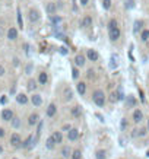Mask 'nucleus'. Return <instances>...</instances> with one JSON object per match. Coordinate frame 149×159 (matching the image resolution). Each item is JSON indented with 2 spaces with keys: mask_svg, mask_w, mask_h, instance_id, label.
I'll use <instances>...</instances> for the list:
<instances>
[{
  "mask_svg": "<svg viewBox=\"0 0 149 159\" xmlns=\"http://www.w3.org/2000/svg\"><path fill=\"white\" fill-rule=\"evenodd\" d=\"M107 26H108V38H110V41H111V43H115V41L121 37V29H120V26H118V22L113 18V19L108 21V25H107Z\"/></svg>",
  "mask_w": 149,
  "mask_h": 159,
  "instance_id": "1",
  "label": "nucleus"
},
{
  "mask_svg": "<svg viewBox=\"0 0 149 159\" xmlns=\"http://www.w3.org/2000/svg\"><path fill=\"white\" fill-rule=\"evenodd\" d=\"M92 102L95 104L97 107L100 108H104L105 104H107V95L103 89H95L92 92Z\"/></svg>",
  "mask_w": 149,
  "mask_h": 159,
  "instance_id": "2",
  "label": "nucleus"
},
{
  "mask_svg": "<svg viewBox=\"0 0 149 159\" xmlns=\"http://www.w3.org/2000/svg\"><path fill=\"white\" fill-rule=\"evenodd\" d=\"M22 137H21V134L18 133V131H15V133H12L10 137H9V143H10L12 148L15 149H19L22 148Z\"/></svg>",
  "mask_w": 149,
  "mask_h": 159,
  "instance_id": "3",
  "label": "nucleus"
},
{
  "mask_svg": "<svg viewBox=\"0 0 149 159\" xmlns=\"http://www.w3.org/2000/svg\"><path fill=\"white\" fill-rule=\"evenodd\" d=\"M143 120H146V118H145V114L142 111V108H135L133 113H132V121H133V124L139 125Z\"/></svg>",
  "mask_w": 149,
  "mask_h": 159,
  "instance_id": "4",
  "label": "nucleus"
},
{
  "mask_svg": "<svg viewBox=\"0 0 149 159\" xmlns=\"http://www.w3.org/2000/svg\"><path fill=\"white\" fill-rule=\"evenodd\" d=\"M37 142H38L37 136H34V134H29V136H28L22 142V149H25V150H31L32 148H35Z\"/></svg>",
  "mask_w": 149,
  "mask_h": 159,
  "instance_id": "5",
  "label": "nucleus"
},
{
  "mask_svg": "<svg viewBox=\"0 0 149 159\" xmlns=\"http://www.w3.org/2000/svg\"><path fill=\"white\" fill-rule=\"evenodd\" d=\"M148 128L146 127H142V125H139V127H136V128H133L132 130V134L130 136L133 137V139H143V137H146L148 136Z\"/></svg>",
  "mask_w": 149,
  "mask_h": 159,
  "instance_id": "6",
  "label": "nucleus"
},
{
  "mask_svg": "<svg viewBox=\"0 0 149 159\" xmlns=\"http://www.w3.org/2000/svg\"><path fill=\"white\" fill-rule=\"evenodd\" d=\"M79 139H80V130L76 128V127H73L69 133H66V140H67L69 143H75V142H78Z\"/></svg>",
  "mask_w": 149,
  "mask_h": 159,
  "instance_id": "7",
  "label": "nucleus"
},
{
  "mask_svg": "<svg viewBox=\"0 0 149 159\" xmlns=\"http://www.w3.org/2000/svg\"><path fill=\"white\" fill-rule=\"evenodd\" d=\"M28 21L31 23H37L41 21V13H40V10L38 9H29L28 10Z\"/></svg>",
  "mask_w": 149,
  "mask_h": 159,
  "instance_id": "8",
  "label": "nucleus"
},
{
  "mask_svg": "<svg viewBox=\"0 0 149 159\" xmlns=\"http://www.w3.org/2000/svg\"><path fill=\"white\" fill-rule=\"evenodd\" d=\"M0 117H1V120L4 123H10L12 120L15 118V113H13V110H10V108H4V110H1Z\"/></svg>",
  "mask_w": 149,
  "mask_h": 159,
  "instance_id": "9",
  "label": "nucleus"
},
{
  "mask_svg": "<svg viewBox=\"0 0 149 159\" xmlns=\"http://www.w3.org/2000/svg\"><path fill=\"white\" fill-rule=\"evenodd\" d=\"M50 136L53 137V140L56 142V145H57V146H61V145H63V142H64V139H66L64 133H63L61 130H56V131H53Z\"/></svg>",
  "mask_w": 149,
  "mask_h": 159,
  "instance_id": "10",
  "label": "nucleus"
},
{
  "mask_svg": "<svg viewBox=\"0 0 149 159\" xmlns=\"http://www.w3.org/2000/svg\"><path fill=\"white\" fill-rule=\"evenodd\" d=\"M72 152H73V148L70 145H63L60 148V158L61 159H70L72 158Z\"/></svg>",
  "mask_w": 149,
  "mask_h": 159,
  "instance_id": "11",
  "label": "nucleus"
},
{
  "mask_svg": "<svg viewBox=\"0 0 149 159\" xmlns=\"http://www.w3.org/2000/svg\"><path fill=\"white\" fill-rule=\"evenodd\" d=\"M26 123H28V127H35V125H38L41 123V118H40V114L38 113H32L28 115V120H26Z\"/></svg>",
  "mask_w": 149,
  "mask_h": 159,
  "instance_id": "12",
  "label": "nucleus"
},
{
  "mask_svg": "<svg viewBox=\"0 0 149 159\" xmlns=\"http://www.w3.org/2000/svg\"><path fill=\"white\" fill-rule=\"evenodd\" d=\"M73 64H75L78 69L85 67V64H86V56H85V54H82V53L76 54L75 58H73Z\"/></svg>",
  "mask_w": 149,
  "mask_h": 159,
  "instance_id": "13",
  "label": "nucleus"
},
{
  "mask_svg": "<svg viewBox=\"0 0 149 159\" xmlns=\"http://www.w3.org/2000/svg\"><path fill=\"white\" fill-rule=\"evenodd\" d=\"M56 115H57V104L50 102L48 107L46 108V117L47 118H54Z\"/></svg>",
  "mask_w": 149,
  "mask_h": 159,
  "instance_id": "14",
  "label": "nucleus"
},
{
  "mask_svg": "<svg viewBox=\"0 0 149 159\" xmlns=\"http://www.w3.org/2000/svg\"><path fill=\"white\" fill-rule=\"evenodd\" d=\"M58 7H57V3L56 1H47L46 3V13L50 15V16H54L57 13Z\"/></svg>",
  "mask_w": 149,
  "mask_h": 159,
  "instance_id": "15",
  "label": "nucleus"
},
{
  "mask_svg": "<svg viewBox=\"0 0 149 159\" xmlns=\"http://www.w3.org/2000/svg\"><path fill=\"white\" fill-rule=\"evenodd\" d=\"M92 25H94L92 16L91 15H85V16L82 18V21H80V26H82L83 29H89V28H92Z\"/></svg>",
  "mask_w": 149,
  "mask_h": 159,
  "instance_id": "16",
  "label": "nucleus"
},
{
  "mask_svg": "<svg viewBox=\"0 0 149 159\" xmlns=\"http://www.w3.org/2000/svg\"><path fill=\"white\" fill-rule=\"evenodd\" d=\"M29 101H31V104L34 105V107H41L43 105V96L40 95V93H32L31 95V98H29Z\"/></svg>",
  "mask_w": 149,
  "mask_h": 159,
  "instance_id": "17",
  "label": "nucleus"
},
{
  "mask_svg": "<svg viewBox=\"0 0 149 159\" xmlns=\"http://www.w3.org/2000/svg\"><path fill=\"white\" fill-rule=\"evenodd\" d=\"M86 58L88 60H91V61H98L100 60V54H98V51L97 50H92V48H88L86 50Z\"/></svg>",
  "mask_w": 149,
  "mask_h": 159,
  "instance_id": "18",
  "label": "nucleus"
},
{
  "mask_svg": "<svg viewBox=\"0 0 149 159\" xmlns=\"http://www.w3.org/2000/svg\"><path fill=\"white\" fill-rule=\"evenodd\" d=\"M63 99L66 101V102H69L73 99V91L70 89L69 86H64L63 88Z\"/></svg>",
  "mask_w": 149,
  "mask_h": 159,
  "instance_id": "19",
  "label": "nucleus"
},
{
  "mask_svg": "<svg viewBox=\"0 0 149 159\" xmlns=\"http://www.w3.org/2000/svg\"><path fill=\"white\" fill-rule=\"evenodd\" d=\"M6 37H7L9 41H15V40L18 38V29H16L15 26H10V28L7 29V32H6Z\"/></svg>",
  "mask_w": 149,
  "mask_h": 159,
  "instance_id": "20",
  "label": "nucleus"
},
{
  "mask_svg": "<svg viewBox=\"0 0 149 159\" xmlns=\"http://www.w3.org/2000/svg\"><path fill=\"white\" fill-rule=\"evenodd\" d=\"M16 102L19 104V105H26V104L29 102V98H28L26 93H18L16 95Z\"/></svg>",
  "mask_w": 149,
  "mask_h": 159,
  "instance_id": "21",
  "label": "nucleus"
},
{
  "mask_svg": "<svg viewBox=\"0 0 149 159\" xmlns=\"http://www.w3.org/2000/svg\"><path fill=\"white\" fill-rule=\"evenodd\" d=\"M76 91H78V93H79L80 96H85V95H86V83L79 80V82L76 83Z\"/></svg>",
  "mask_w": 149,
  "mask_h": 159,
  "instance_id": "22",
  "label": "nucleus"
},
{
  "mask_svg": "<svg viewBox=\"0 0 149 159\" xmlns=\"http://www.w3.org/2000/svg\"><path fill=\"white\" fill-rule=\"evenodd\" d=\"M70 115H72L73 118H80V115H82V108H80L79 105H73V107L70 108Z\"/></svg>",
  "mask_w": 149,
  "mask_h": 159,
  "instance_id": "23",
  "label": "nucleus"
},
{
  "mask_svg": "<svg viewBox=\"0 0 149 159\" xmlns=\"http://www.w3.org/2000/svg\"><path fill=\"white\" fill-rule=\"evenodd\" d=\"M26 89H28V92H35L38 89V80L29 79L28 83H26Z\"/></svg>",
  "mask_w": 149,
  "mask_h": 159,
  "instance_id": "24",
  "label": "nucleus"
},
{
  "mask_svg": "<svg viewBox=\"0 0 149 159\" xmlns=\"http://www.w3.org/2000/svg\"><path fill=\"white\" fill-rule=\"evenodd\" d=\"M38 83H40V85H47V83H48V73H47V72L43 70V72L38 73Z\"/></svg>",
  "mask_w": 149,
  "mask_h": 159,
  "instance_id": "25",
  "label": "nucleus"
},
{
  "mask_svg": "<svg viewBox=\"0 0 149 159\" xmlns=\"http://www.w3.org/2000/svg\"><path fill=\"white\" fill-rule=\"evenodd\" d=\"M56 148H57L56 142L53 140V137H51V136H48L46 139V149H47V150H54Z\"/></svg>",
  "mask_w": 149,
  "mask_h": 159,
  "instance_id": "26",
  "label": "nucleus"
},
{
  "mask_svg": "<svg viewBox=\"0 0 149 159\" xmlns=\"http://www.w3.org/2000/svg\"><path fill=\"white\" fill-rule=\"evenodd\" d=\"M10 127L13 128V130H19V128L22 127V120H21L19 117H16V115H15V118L10 121Z\"/></svg>",
  "mask_w": 149,
  "mask_h": 159,
  "instance_id": "27",
  "label": "nucleus"
},
{
  "mask_svg": "<svg viewBox=\"0 0 149 159\" xmlns=\"http://www.w3.org/2000/svg\"><path fill=\"white\" fill-rule=\"evenodd\" d=\"M95 159H107V150L105 149H97L95 150Z\"/></svg>",
  "mask_w": 149,
  "mask_h": 159,
  "instance_id": "28",
  "label": "nucleus"
},
{
  "mask_svg": "<svg viewBox=\"0 0 149 159\" xmlns=\"http://www.w3.org/2000/svg\"><path fill=\"white\" fill-rule=\"evenodd\" d=\"M135 105H136V99H135V96H133V95H129V96H127V99H126V107H127V110L133 108Z\"/></svg>",
  "mask_w": 149,
  "mask_h": 159,
  "instance_id": "29",
  "label": "nucleus"
},
{
  "mask_svg": "<svg viewBox=\"0 0 149 159\" xmlns=\"http://www.w3.org/2000/svg\"><path fill=\"white\" fill-rule=\"evenodd\" d=\"M139 38H140V41H142V43H146V41H149V29H148V28H143V31L140 32Z\"/></svg>",
  "mask_w": 149,
  "mask_h": 159,
  "instance_id": "30",
  "label": "nucleus"
},
{
  "mask_svg": "<svg viewBox=\"0 0 149 159\" xmlns=\"http://www.w3.org/2000/svg\"><path fill=\"white\" fill-rule=\"evenodd\" d=\"M70 159H82V150H80V149H73L72 158Z\"/></svg>",
  "mask_w": 149,
  "mask_h": 159,
  "instance_id": "31",
  "label": "nucleus"
},
{
  "mask_svg": "<svg viewBox=\"0 0 149 159\" xmlns=\"http://www.w3.org/2000/svg\"><path fill=\"white\" fill-rule=\"evenodd\" d=\"M142 26H143V21H136V22H135V34H138L139 31H140V32L143 31Z\"/></svg>",
  "mask_w": 149,
  "mask_h": 159,
  "instance_id": "32",
  "label": "nucleus"
},
{
  "mask_svg": "<svg viewBox=\"0 0 149 159\" xmlns=\"http://www.w3.org/2000/svg\"><path fill=\"white\" fill-rule=\"evenodd\" d=\"M118 99H121V96H120V93H117V92H113L111 95H110V102H117Z\"/></svg>",
  "mask_w": 149,
  "mask_h": 159,
  "instance_id": "33",
  "label": "nucleus"
},
{
  "mask_svg": "<svg viewBox=\"0 0 149 159\" xmlns=\"http://www.w3.org/2000/svg\"><path fill=\"white\" fill-rule=\"evenodd\" d=\"M72 76H73V79L75 80H78L79 79V76H80V70L76 66H73V69H72Z\"/></svg>",
  "mask_w": 149,
  "mask_h": 159,
  "instance_id": "34",
  "label": "nucleus"
},
{
  "mask_svg": "<svg viewBox=\"0 0 149 159\" xmlns=\"http://www.w3.org/2000/svg\"><path fill=\"white\" fill-rule=\"evenodd\" d=\"M72 128H73V125L70 124V123H64V124L61 125V131H63V133H69Z\"/></svg>",
  "mask_w": 149,
  "mask_h": 159,
  "instance_id": "35",
  "label": "nucleus"
},
{
  "mask_svg": "<svg viewBox=\"0 0 149 159\" xmlns=\"http://www.w3.org/2000/svg\"><path fill=\"white\" fill-rule=\"evenodd\" d=\"M136 4H135V0H124V7L126 9H133Z\"/></svg>",
  "mask_w": 149,
  "mask_h": 159,
  "instance_id": "36",
  "label": "nucleus"
},
{
  "mask_svg": "<svg viewBox=\"0 0 149 159\" xmlns=\"http://www.w3.org/2000/svg\"><path fill=\"white\" fill-rule=\"evenodd\" d=\"M111 7V0H103V9L104 10H110Z\"/></svg>",
  "mask_w": 149,
  "mask_h": 159,
  "instance_id": "37",
  "label": "nucleus"
},
{
  "mask_svg": "<svg viewBox=\"0 0 149 159\" xmlns=\"http://www.w3.org/2000/svg\"><path fill=\"white\" fill-rule=\"evenodd\" d=\"M50 19H51V22L54 23V25H58V23L61 22V18H60V16H56V15H54V16H50Z\"/></svg>",
  "mask_w": 149,
  "mask_h": 159,
  "instance_id": "38",
  "label": "nucleus"
},
{
  "mask_svg": "<svg viewBox=\"0 0 149 159\" xmlns=\"http://www.w3.org/2000/svg\"><path fill=\"white\" fill-rule=\"evenodd\" d=\"M86 76H88V79H92V78L95 76V72H94L92 69H89V70H88V73H86Z\"/></svg>",
  "mask_w": 149,
  "mask_h": 159,
  "instance_id": "39",
  "label": "nucleus"
},
{
  "mask_svg": "<svg viewBox=\"0 0 149 159\" xmlns=\"http://www.w3.org/2000/svg\"><path fill=\"white\" fill-rule=\"evenodd\" d=\"M4 75H6V69H4V66L0 64V78H3Z\"/></svg>",
  "mask_w": 149,
  "mask_h": 159,
  "instance_id": "40",
  "label": "nucleus"
},
{
  "mask_svg": "<svg viewBox=\"0 0 149 159\" xmlns=\"http://www.w3.org/2000/svg\"><path fill=\"white\" fill-rule=\"evenodd\" d=\"M4 136H6V130L3 127H0V139H3Z\"/></svg>",
  "mask_w": 149,
  "mask_h": 159,
  "instance_id": "41",
  "label": "nucleus"
},
{
  "mask_svg": "<svg viewBox=\"0 0 149 159\" xmlns=\"http://www.w3.org/2000/svg\"><path fill=\"white\" fill-rule=\"evenodd\" d=\"M31 72H32V64H28L26 66V75H31Z\"/></svg>",
  "mask_w": 149,
  "mask_h": 159,
  "instance_id": "42",
  "label": "nucleus"
},
{
  "mask_svg": "<svg viewBox=\"0 0 149 159\" xmlns=\"http://www.w3.org/2000/svg\"><path fill=\"white\" fill-rule=\"evenodd\" d=\"M80 6H88V3H89V0H79Z\"/></svg>",
  "mask_w": 149,
  "mask_h": 159,
  "instance_id": "43",
  "label": "nucleus"
},
{
  "mask_svg": "<svg viewBox=\"0 0 149 159\" xmlns=\"http://www.w3.org/2000/svg\"><path fill=\"white\" fill-rule=\"evenodd\" d=\"M126 125H127V120H126V118H123V120H121V128L124 130V128H126Z\"/></svg>",
  "mask_w": 149,
  "mask_h": 159,
  "instance_id": "44",
  "label": "nucleus"
},
{
  "mask_svg": "<svg viewBox=\"0 0 149 159\" xmlns=\"http://www.w3.org/2000/svg\"><path fill=\"white\" fill-rule=\"evenodd\" d=\"M4 37V29H3V26H0V40Z\"/></svg>",
  "mask_w": 149,
  "mask_h": 159,
  "instance_id": "45",
  "label": "nucleus"
},
{
  "mask_svg": "<svg viewBox=\"0 0 149 159\" xmlns=\"http://www.w3.org/2000/svg\"><path fill=\"white\" fill-rule=\"evenodd\" d=\"M13 64H15V66H19V60L15 58V60H13Z\"/></svg>",
  "mask_w": 149,
  "mask_h": 159,
  "instance_id": "46",
  "label": "nucleus"
},
{
  "mask_svg": "<svg viewBox=\"0 0 149 159\" xmlns=\"http://www.w3.org/2000/svg\"><path fill=\"white\" fill-rule=\"evenodd\" d=\"M145 127L148 128V131H149V117H148V118H146V125H145Z\"/></svg>",
  "mask_w": 149,
  "mask_h": 159,
  "instance_id": "47",
  "label": "nucleus"
},
{
  "mask_svg": "<svg viewBox=\"0 0 149 159\" xmlns=\"http://www.w3.org/2000/svg\"><path fill=\"white\" fill-rule=\"evenodd\" d=\"M4 102H7V98H6V96H3V98H1V104H4Z\"/></svg>",
  "mask_w": 149,
  "mask_h": 159,
  "instance_id": "48",
  "label": "nucleus"
},
{
  "mask_svg": "<svg viewBox=\"0 0 149 159\" xmlns=\"http://www.w3.org/2000/svg\"><path fill=\"white\" fill-rule=\"evenodd\" d=\"M3 152H4V149H3V146L0 145V155H3Z\"/></svg>",
  "mask_w": 149,
  "mask_h": 159,
  "instance_id": "49",
  "label": "nucleus"
},
{
  "mask_svg": "<svg viewBox=\"0 0 149 159\" xmlns=\"http://www.w3.org/2000/svg\"><path fill=\"white\" fill-rule=\"evenodd\" d=\"M148 156H149V150H148Z\"/></svg>",
  "mask_w": 149,
  "mask_h": 159,
  "instance_id": "50",
  "label": "nucleus"
},
{
  "mask_svg": "<svg viewBox=\"0 0 149 159\" xmlns=\"http://www.w3.org/2000/svg\"><path fill=\"white\" fill-rule=\"evenodd\" d=\"M12 159H18V158H12Z\"/></svg>",
  "mask_w": 149,
  "mask_h": 159,
  "instance_id": "51",
  "label": "nucleus"
},
{
  "mask_svg": "<svg viewBox=\"0 0 149 159\" xmlns=\"http://www.w3.org/2000/svg\"><path fill=\"white\" fill-rule=\"evenodd\" d=\"M120 159H124V158H120Z\"/></svg>",
  "mask_w": 149,
  "mask_h": 159,
  "instance_id": "52",
  "label": "nucleus"
}]
</instances>
